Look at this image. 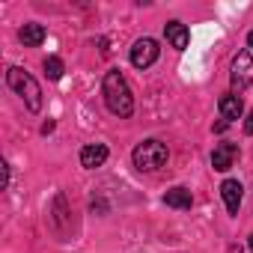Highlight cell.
<instances>
[{"label": "cell", "mask_w": 253, "mask_h": 253, "mask_svg": "<svg viewBox=\"0 0 253 253\" xmlns=\"http://www.w3.org/2000/svg\"><path fill=\"white\" fill-rule=\"evenodd\" d=\"M104 104L119 119L134 113V95H131V89H128V84H125V78H122L119 69H110L104 75Z\"/></svg>", "instance_id": "obj_1"}, {"label": "cell", "mask_w": 253, "mask_h": 253, "mask_svg": "<svg viewBox=\"0 0 253 253\" xmlns=\"http://www.w3.org/2000/svg\"><path fill=\"white\" fill-rule=\"evenodd\" d=\"M6 84L27 101V107L33 110V113H39L42 110V89H39V84H36V78L33 75H27L24 69H9L6 72Z\"/></svg>", "instance_id": "obj_2"}, {"label": "cell", "mask_w": 253, "mask_h": 253, "mask_svg": "<svg viewBox=\"0 0 253 253\" xmlns=\"http://www.w3.org/2000/svg\"><path fill=\"white\" fill-rule=\"evenodd\" d=\"M131 158H134V167H137V170L152 173V170H158V167L167 164V146H164L161 140H143V143L134 149Z\"/></svg>", "instance_id": "obj_3"}, {"label": "cell", "mask_w": 253, "mask_h": 253, "mask_svg": "<svg viewBox=\"0 0 253 253\" xmlns=\"http://www.w3.org/2000/svg\"><path fill=\"white\" fill-rule=\"evenodd\" d=\"M253 86V57L250 51H238L232 57V89H247Z\"/></svg>", "instance_id": "obj_4"}, {"label": "cell", "mask_w": 253, "mask_h": 253, "mask_svg": "<svg viewBox=\"0 0 253 253\" xmlns=\"http://www.w3.org/2000/svg\"><path fill=\"white\" fill-rule=\"evenodd\" d=\"M158 54H161V48H158V42L155 39H137L134 42V48H131V66L134 69H149L155 60H158Z\"/></svg>", "instance_id": "obj_5"}, {"label": "cell", "mask_w": 253, "mask_h": 253, "mask_svg": "<svg viewBox=\"0 0 253 253\" xmlns=\"http://www.w3.org/2000/svg\"><path fill=\"white\" fill-rule=\"evenodd\" d=\"M235 158H238V146H235V143H220V146L214 149V155H211V167H214L217 173H226Z\"/></svg>", "instance_id": "obj_6"}, {"label": "cell", "mask_w": 253, "mask_h": 253, "mask_svg": "<svg viewBox=\"0 0 253 253\" xmlns=\"http://www.w3.org/2000/svg\"><path fill=\"white\" fill-rule=\"evenodd\" d=\"M104 161H107V146H104V143H89V146L81 149V164H84L86 170H95V167H101Z\"/></svg>", "instance_id": "obj_7"}, {"label": "cell", "mask_w": 253, "mask_h": 253, "mask_svg": "<svg viewBox=\"0 0 253 253\" xmlns=\"http://www.w3.org/2000/svg\"><path fill=\"white\" fill-rule=\"evenodd\" d=\"M220 197L226 203V211L229 214H238V206H241V182L238 179H226L220 185Z\"/></svg>", "instance_id": "obj_8"}, {"label": "cell", "mask_w": 253, "mask_h": 253, "mask_svg": "<svg viewBox=\"0 0 253 253\" xmlns=\"http://www.w3.org/2000/svg\"><path fill=\"white\" fill-rule=\"evenodd\" d=\"M164 36H167V42H170L176 51H185V48H188V39H191V36H188V27H185L182 21H170V24L164 27Z\"/></svg>", "instance_id": "obj_9"}, {"label": "cell", "mask_w": 253, "mask_h": 253, "mask_svg": "<svg viewBox=\"0 0 253 253\" xmlns=\"http://www.w3.org/2000/svg\"><path fill=\"white\" fill-rule=\"evenodd\" d=\"M217 107H220L223 122H232V119H238V116L244 113V104H241V98H238V95H220Z\"/></svg>", "instance_id": "obj_10"}, {"label": "cell", "mask_w": 253, "mask_h": 253, "mask_svg": "<svg viewBox=\"0 0 253 253\" xmlns=\"http://www.w3.org/2000/svg\"><path fill=\"white\" fill-rule=\"evenodd\" d=\"M164 203L170 206V209H191V203H194V197H191V191L188 188H182V185H176V188H170L167 194H164Z\"/></svg>", "instance_id": "obj_11"}, {"label": "cell", "mask_w": 253, "mask_h": 253, "mask_svg": "<svg viewBox=\"0 0 253 253\" xmlns=\"http://www.w3.org/2000/svg\"><path fill=\"white\" fill-rule=\"evenodd\" d=\"M21 42H24L27 48L42 45V42H45V27L36 24V21H33V24H24V27H21Z\"/></svg>", "instance_id": "obj_12"}, {"label": "cell", "mask_w": 253, "mask_h": 253, "mask_svg": "<svg viewBox=\"0 0 253 253\" xmlns=\"http://www.w3.org/2000/svg\"><path fill=\"white\" fill-rule=\"evenodd\" d=\"M45 75H48L51 81H60V78H63V60H60V57H48V60H45Z\"/></svg>", "instance_id": "obj_13"}, {"label": "cell", "mask_w": 253, "mask_h": 253, "mask_svg": "<svg viewBox=\"0 0 253 253\" xmlns=\"http://www.w3.org/2000/svg\"><path fill=\"white\" fill-rule=\"evenodd\" d=\"M244 131H247V134H253V110L247 113V122H244Z\"/></svg>", "instance_id": "obj_14"}, {"label": "cell", "mask_w": 253, "mask_h": 253, "mask_svg": "<svg viewBox=\"0 0 253 253\" xmlns=\"http://www.w3.org/2000/svg\"><path fill=\"white\" fill-rule=\"evenodd\" d=\"M247 45H250V48H253V33H250V36H247Z\"/></svg>", "instance_id": "obj_15"}, {"label": "cell", "mask_w": 253, "mask_h": 253, "mask_svg": "<svg viewBox=\"0 0 253 253\" xmlns=\"http://www.w3.org/2000/svg\"><path fill=\"white\" fill-rule=\"evenodd\" d=\"M250 253H253V235H250Z\"/></svg>", "instance_id": "obj_16"}]
</instances>
